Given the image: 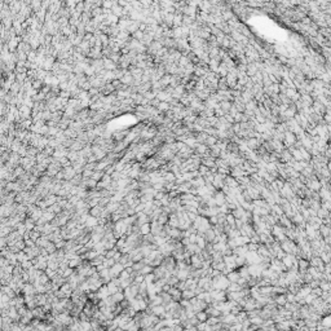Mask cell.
<instances>
[{"label":"cell","mask_w":331,"mask_h":331,"mask_svg":"<svg viewBox=\"0 0 331 331\" xmlns=\"http://www.w3.org/2000/svg\"><path fill=\"white\" fill-rule=\"evenodd\" d=\"M167 292L171 295L172 300H175V301H179L180 299H181V290H180V288H177L176 286H171V287H170V290H168Z\"/></svg>","instance_id":"cell-1"},{"label":"cell","mask_w":331,"mask_h":331,"mask_svg":"<svg viewBox=\"0 0 331 331\" xmlns=\"http://www.w3.org/2000/svg\"><path fill=\"white\" fill-rule=\"evenodd\" d=\"M193 296H195V292H194V290H191V288H184L181 291V299L190 300Z\"/></svg>","instance_id":"cell-2"},{"label":"cell","mask_w":331,"mask_h":331,"mask_svg":"<svg viewBox=\"0 0 331 331\" xmlns=\"http://www.w3.org/2000/svg\"><path fill=\"white\" fill-rule=\"evenodd\" d=\"M239 277H241V276H239V273H238V270H234V269L231 270L230 273H228V274H226V278L229 280V282H237Z\"/></svg>","instance_id":"cell-3"},{"label":"cell","mask_w":331,"mask_h":331,"mask_svg":"<svg viewBox=\"0 0 331 331\" xmlns=\"http://www.w3.org/2000/svg\"><path fill=\"white\" fill-rule=\"evenodd\" d=\"M195 317H197V319H198L199 322H206L208 314L206 313V310H199V312L195 313Z\"/></svg>","instance_id":"cell-4"},{"label":"cell","mask_w":331,"mask_h":331,"mask_svg":"<svg viewBox=\"0 0 331 331\" xmlns=\"http://www.w3.org/2000/svg\"><path fill=\"white\" fill-rule=\"evenodd\" d=\"M140 231H141V234H150V224H149V223L141 224V226H140Z\"/></svg>","instance_id":"cell-5"},{"label":"cell","mask_w":331,"mask_h":331,"mask_svg":"<svg viewBox=\"0 0 331 331\" xmlns=\"http://www.w3.org/2000/svg\"><path fill=\"white\" fill-rule=\"evenodd\" d=\"M198 152H199V153H203V152H205V148H202V146H201V148L198 149Z\"/></svg>","instance_id":"cell-6"}]
</instances>
